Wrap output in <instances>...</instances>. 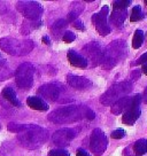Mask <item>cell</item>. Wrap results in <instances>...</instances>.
Returning a JSON list of instances; mask_svg holds the SVG:
<instances>
[{"instance_id":"6da1fadb","label":"cell","mask_w":147,"mask_h":156,"mask_svg":"<svg viewBox=\"0 0 147 156\" xmlns=\"http://www.w3.org/2000/svg\"><path fill=\"white\" fill-rule=\"evenodd\" d=\"M85 118H94V112L86 106H67L55 109L48 115V121L55 124H69Z\"/></svg>"},{"instance_id":"7a4b0ae2","label":"cell","mask_w":147,"mask_h":156,"mask_svg":"<svg viewBox=\"0 0 147 156\" xmlns=\"http://www.w3.org/2000/svg\"><path fill=\"white\" fill-rule=\"evenodd\" d=\"M48 138V131L37 125H27L24 130L19 133L17 139L21 145L28 149H36L40 147Z\"/></svg>"},{"instance_id":"3957f363","label":"cell","mask_w":147,"mask_h":156,"mask_svg":"<svg viewBox=\"0 0 147 156\" xmlns=\"http://www.w3.org/2000/svg\"><path fill=\"white\" fill-rule=\"evenodd\" d=\"M127 43L124 40H115L110 45H108L106 51H103L102 67L105 69L114 68L118 62H121L127 56Z\"/></svg>"},{"instance_id":"277c9868","label":"cell","mask_w":147,"mask_h":156,"mask_svg":"<svg viewBox=\"0 0 147 156\" xmlns=\"http://www.w3.org/2000/svg\"><path fill=\"white\" fill-rule=\"evenodd\" d=\"M38 94L44 97L47 100H51L53 102H71L74 100L71 93L66 86L60 83H48L40 86L38 90Z\"/></svg>"},{"instance_id":"5b68a950","label":"cell","mask_w":147,"mask_h":156,"mask_svg":"<svg viewBox=\"0 0 147 156\" xmlns=\"http://www.w3.org/2000/svg\"><path fill=\"white\" fill-rule=\"evenodd\" d=\"M0 48L6 53L15 56H22L29 54L34 48V41L20 40L15 38H2L0 40Z\"/></svg>"},{"instance_id":"8992f818","label":"cell","mask_w":147,"mask_h":156,"mask_svg":"<svg viewBox=\"0 0 147 156\" xmlns=\"http://www.w3.org/2000/svg\"><path fill=\"white\" fill-rule=\"evenodd\" d=\"M132 91V84L130 82H121L112 85L100 98V102L105 106H110L125 98Z\"/></svg>"},{"instance_id":"52a82bcc","label":"cell","mask_w":147,"mask_h":156,"mask_svg":"<svg viewBox=\"0 0 147 156\" xmlns=\"http://www.w3.org/2000/svg\"><path fill=\"white\" fill-rule=\"evenodd\" d=\"M34 67L30 63L21 64L15 71V82L21 88H29L34 84Z\"/></svg>"},{"instance_id":"ba28073f","label":"cell","mask_w":147,"mask_h":156,"mask_svg":"<svg viewBox=\"0 0 147 156\" xmlns=\"http://www.w3.org/2000/svg\"><path fill=\"white\" fill-rule=\"evenodd\" d=\"M108 140L106 134L100 129H94L90 136V149L94 155L101 156L107 149Z\"/></svg>"},{"instance_id":"9c48e42d","label":"cell","mask_w":147,"mask_h":156,"mask_svg":"<svg viewBox=\"0 0 147 156\" xmlns=\"http://www.w3.org/2000/svg\"><path fill=\"white\" fill-rule=\"evenodd\" d=\"M140 102H142V95L137 94L130 100V103L127 108V112H124L122 117V122L127 125H133L137 122L140 116Z\"/></svg>"},{"instance_id":"30bf717a","label":"cell","mask_w":147,"mask_h":156,"mask_svg":"<svg viewBox=\"0 0 147 156\" xmlns=\"http://www.w3.org/2000/svg\"><path fill=\"white\" fill-rule=\"evenodd\" d=\"M16 8L27 19L32 20V21L38 20L40 15L43 14V7L36 1H19L16 4Z\"/></svg>"},{"instance_id":"8fae6325","label":"cell","mask_w":147,"mask_h":156,"mask_svg":"<svg viewBox=\"0 0 147 156\" xmlns=\"http://www.w3.org/2000/svg\"><path fill=\"white\" fill-rule=\"evenodd\" d=\"M108 15H109V7L103 6L100 9V12L93 14V16H92V22L94 23V27L101 36H107L112 31V28L107 22Z\"/></svg>"},{"instance_id":"7c38bea8","label":"cell","mask_w":147,"mask_h":156,"mask_svg":"<svg viewBox=\"0 0 147 156\" xmlns=\"http://www.w3.org/2000/svg\"><path fill=\"white\" fill-rule=\"evenodd\" d=\"M83 52L93 66H98L102 62L103 49L98 43H90L86 46H84Z\"/></svg>"},{"instance_id":"4fadbf2b","label":"cell","mask_w":147,"mask_h":156,"mask_svg":"<svg viewBox=\"0 0 147 156\" xmlns=\"http://www.w3.org/2000/svg\"><path fill=\"white\" fill-rule=\"evenodd\" d=\"M76 136V131L74 129H69V127H64V129H60L53 134V142L59 147L68 146L74 138Z\"/></svg>"},{"instance_id":"5bb4252c","label":"cell","mask_w":147,"mask_h":156,"mask_svg":"<svg viewBox=\"0 0 147 156\" xmlns=\"http://www.w3.org/2000/svg\"><path fill=\"white\" fill-rule=\"evenodd\" d=\"M67 83L69 86L76 90H88L92 86V82L86 77H81V76H76V75H68L67 76Z\"/></svg>"},{"instance_id":"9a60e30c","label":"cell","mask_w":147,"mask_h":156,"mask_svg":"<svg viewBox=\"0 0 147 156\" xmlns=\"http://www.w3.org/2000/svg\"><path fill=\"white\" fill-rule=\"evenodd\" d=\"M67 58H68L69 63L74 66V67H77V68H86L88 67V60L84 58L83 55L78 54L75 51H69L67 54Z\"/></svg>"},{"instance_id":"2e32d148","label":"cell","mask_w":147,"mask_h":156,"mask_svg":"<svg viewBox=\"0 0 147 156\" xmlns=\"http://www.w3.org/2000/svg\"><path fill=\"white\" fill-rule=\"evenodd\" d=\"M27 105L34 110L38 112H46L48 110V105L41 98L38 97H29L27 99Z\"/></svg>"},{"instance_id":"e0dca14e","label":"cell","mask_w":147,"mask_h":156,"mask_svg":"<svg viewBox=\"0 0 147 156\" xmlns=\"http://www.w3.org/2000/svg\"><path fill=\"white\" fill-rule=\"evenodd\" d=\"M127 9H114L110 13V21L112 23L115 24L117 28L122 27L124 20L127 19Z\"/></svg>"},{"instance_id":"ac0fdd59","label":"cell","mask_w":147,"mask_h":156,"mask_svg":"<svg viewBox=\"0 0 147 156\" xmlns=\"http://www.w3.org/2000/svg\"><path fill=\"white\" fill-rule=\"evenodd\" d=\"M1 95L5 98L7 101H9L14 107H21V102L19 101V99L16 97V93L12 87L7 86V87L4 88L2 92H1Z\"/></svg>"},{"instance_id":"d6986e66","label":"cell","mask_w":147,"mask_h":156,"mask_svg":"<svg viewBox=\"0 0 147 156\" xmlns=\"http://www.w3.org/2000/svg\"><path fill=\"white\" fill-rule=\"evenodd\" d=\"M130 100H131V99H129L127 97L123 98L121 100H118L117 102L114 103L113 107L110 108V112H113L114 115H120L125 108H127L129 103H130Z\"/></svg>"},{"instance_id":"ffe728a7","label":"cell","mask_w":147,"mask_h":156,"mask_svg":"<svg viewBox=\"0 0 147 156\" xmlns=\"http://www.w3.org/2000/svg\"><path fill=\"white\" fill-rule=\"evenodd\" d=\"M133 151H134V155L142 156L146 154L147 151V140L146 139H139L133 144Z\"/></svg>"},{"instance_id":"44dd1931","label":"cell","mask_w":147,"mask_h":156,"mask_svg":"<svg viewBox=\"0 0 147 156\" xmlns=\"http://www.w3.org/2000/svg\"><path fill=\"white\" fill-rule=\"evenodd\" d=\"M142 41H144V32L142 30H136L132 39V47L134 49L140 48L142 45Z\"/></svg>"},{"instance_id":"7402d4cb","label":"cell","mask_w":147,"mask_h":156,"mask_svg":"<svg viewBox=\"0 0 147 156\" xmlns=\"http://www.w3.org/2000/svg\"><path fill=\"white\" fill-rule=\"evenodd\" d=\"M144 16H145V14L142 13V7L140 6H134L132 8L131 15H130V21L131 22H138V21L144 19Z\"/></svg>"},{"instance_id":"603a6c76","label":"cell","mask_w":147,"mask_h":156,"mask_svg":"<svg viewBox=\"0 0 147 156\" xmlns=\"http://www.w3.org/2000/svg\"><path fill=\"white\" fill-rule=\"evenodd\" d=\"M131 4L130 0H120V1H114L113 7L114 9H127V7Z\"/></svg>"},{"instance_id":"cb8c5ba5","label":"cell","mask_w":147,"mask_h":156,"mask_svg":"<svg viewBox=\"0 0 147 156\" xmlns=\"http://www.w3.org/2000/svg\"><path fill=\"white\" fill-rule=\"evenodd\" d=\"M25 127H27V125H22V124H14V123L8 124V130L12 132H16V133L22 132Z\"/></svg>"},{"instance_id":"d4e9b609","label":"cell","mask_w":147,"mask_h":156,"mask_svg":"<svg viewBox=\"0 0 147 156\" xmlns=\"http://www.w3.org/2000/svg\"><path fill=\"white\" fill-rule=\"evenodd\" d=\"M48 156H70V154L64 149H53L48 153Z\"/></svg>"},{"instance_id":"484cf974","label":"cell","mask_w":147,"mask_h":156,"mask_svg":"<svg viewBox=\"0 0 147 156\" xmlns=\"http://www.w3.org/2000/svg\"><path fill=\"white\" fill-rule=\"evenodd\" d=\"M110 136H112L113 139H122V138L125 136V131H124L123 129H117V130L113 131V133L110 134Z\"/></svg>"},{"instance_id":"4316f807","label":"cell","mask_w":147,"mask_h":156,"mask_svg":"<svg viewBox=\"0 0 147 156\" xmlns=\"http://www.w3.org/2000/svg\"><path fill=\"white\" fill-rule=\"evenodd\" d=\"M62 39H63L64 43H71V41H74V40L76 39V36H75L71 31H66Z\"/></svg>"},{"instance_id":"83f0119b","label":"cell","mask_w":147,"mask_h":156,"mask_svg":"<svg viewBox=\"0 0 147 156\" xmlns=\"http://www.w3.org/2000/svg\"><path fill=\"white\" fill-rule=\"evenodd\" d=\"M66 25H67V21H66V20H59V21H56V22L54 23L52 29L53 30H61V29H63Z\"/></svg>"},{"instance_id":"f1b7e54d","label":"cell","mask_w":147,"mask_h":156,"mask_svg":"<svg viewBox=\"0 0 147 156\" xmlns=\"http://www.w3.org/2000/svg\"><path fill=\"white\" fill-rule=\"evenodd\" d=\"M73 25H74V28L81 30V31L85 30V27H84L83 22H82V21H79V20H75V21L73 22Z\"/></svg>"},{"instance_id":"f546056e","label":"cell","mask_w":147,"mask_h":156,"mask_svg":"<svg viewBox=\"0 0 147 156\" xmlns=\"http://www.w3.org/2000/svg\"><path fill=\"white\" fill-rule=\"evenodd\" d=\"M145 63H147V52H146V53L142 54V56L138 58L137 61H136V62H134L133 64L136 66V64H145Z\"/></svg>"},{"instance_id":"4dcf8cb0","label":"cell","mask_w":147,"mask_h":156,"mask_svg":"<svg viewBox=\"0 0 147 156\" xmlns=\"http://www.w3.org/2000/svg\"><path fill=\"white\" fill-rule=\"evenodd\" d=\"M76 156H91L88 154V151H85L83 148H78L77 151H76Z\"/></svg>"},{"instance_id":"1f68e13d","label":"cell","mask_w":147,"mask_h":156,"mask_svg":"<svg viewBox=\"0 0 147 156\" xmlns=\"http://www.w3.org/2000/svg\"><path fill=\"white\" fill-rule=\"evenodd\" d=\"M142 101L145 103H147V86L146 88H145V91H144V94H142Z\"/></svg>"},{"instance_id":"d6a6232c","label":"cell","mask_w":147,"mask_h":156,"mask_svg":"<svg viewBox=\"0 0 147 156\" xmlns=\"http://www.w3.org/2000/svg\"><path fill=\"white\" fill-rule=\"evenodd\" d=\"M41 40H43V43H44V44H46V45H49V44H51V41H49V38L47 37V36H44Z\"/></svg>"},{"instance_id":"836d02e7","label":"cell","mask_w":147,"mask_h":156,"mask_svg":"<svg viewBox=\"0 0 147 156\" xmlns=\"http://www.w3.org/2000/svg\"><path fill=\"white\" fill-rule=\"evenodd\" d=\"M142 73H145V75H147V63L142 64Z\"/></svg>"},{"instance_id":"e575fe53","label":"cell","mask_w":147,"mask_h":156,"mask_svg":"<svg viewBox=\"0 0 147 156\" xmlns=\"http://www.w3.org/2000/svg\"><path fill=\"white\" fill-rule=\"evenodd\" d=\"M139 76H140V73H139V71L137 70V71H134V73L132 75V78H134V77H136V78H139Z\"/></svg>"},{"instance_id":"d590c367","label":"cell","mask_w":147,"mask_h":156,"mask_svg":"<svg viewBox=\"0 0 147 156\" xmlns=\"http://www.w3.org/2000/svg\"><path fill=\"white\" fill-rule=\"evenodd\" d=\"M145 5H146V7H147V0L145 1Z\"/></svg>"}]
</instances>
